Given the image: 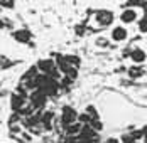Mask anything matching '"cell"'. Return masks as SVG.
<instances>
[{"label":"cell","instance_id":"obj_5","mask_svg":"<svg viewBox=\"0 0 147 143\" xmlns=\"http://www.w3.org/2000/svg\"><path fill=\"white\" fill-rule=\"evenodd\" d=\"M110 37H112L113 42H123L129 37V29L125 25H115L112 29V32H110Z\"/></svg>","mask_w":147,"mask_h":143},{"label":"cell","instance_id":"obj_17","mask_svg":"<svg viewBox=\"0 0 147 143\" xmlns=\"http://www.w3.org/2000/svg\"><path fill=\"white\" fill-rule=\"evenodd\" d=\"M103 143H120V140L118 138H107Z\"/></svg>","mask_w":147,"mask_h":143},{"label":"cell","instance_id":"obj_13","mask_svg":"<svg viewBox=\"0 0 147 143\" xmlns=\"http://www.w3.org/2000/svg\"><path fill=\"white\" fill-rule=\"evenodd\" d=\"M137 22H139V24H137L139 32L147 34V15H146V17H139V20H137Z\"/></svg>","mask_w":147,"mask_h":143},{"label":"cell","instance_id":"obj_12","mask_svg":"<svg viewBox=\"0 0 147 143\" xmlns=\"http://www.w3.org/2000/svg\"><path fill=\"white\" fill-rule=\"evenodd\" d=\"M53 120H54V113L53 111H44L41 114V125L44 130H51L53 128Z\"/></svg>","mask_w":147,"mask_h":143},{"label":"cell","instance_id":"obj_2","mask_svg":"<svg viewBox=\"0 0 147 143\" xmlns=\"http://www.w3.org/2000/svg\"><path fill=\"white\" fill-rule=\"evenodd\" d=\"M118 20L123 24V25H130L134 22H137L139 20V12L135 10V7H125L120 15H118Z\"/></svg>","mask_w":147,"mask_h":143},{"label":"cell","instance_id":"obj_8","mask_svg":"<svg viewBox=\"0 0 147 143\" xmlns=\"http://www.w3.org/2000/svg\"><path fill=\"white\" fill-rule=\"evenodd\" d=\"M12 37H14L15 42H19V44H29L30 39H32V34L27 29H19V30L12 32Z\"/></svg>","mask_w":147,"mask_h":143},{"label":"cell","instance_id":"obj_11","mask_svg":"<svg viewBox=\"0 0 147 143\" xmlns=\"http://www.w3.org/2000/svg\"><path fill=\"white\" fill-rule=\"evenodd\" d=\"M81 128H83V125H81L80 121H74V123H69L68 126H64V131H66L68 136L73 138V136H78V135H80Z\"/></svg>","mask_w":147,"mask_h":143},{"label":"cell","instance_id":"obj_7","mask_svg":"<svg viewBox=\"0 0 147 143\" xmlns=\"http://www.w3.org/2000/svg\"><path fill=\"white\" fill-rule=\"evenodd\" d=\"M26 104H27V98H26V96H22V94H19V93H14V94L10 96V108H12V111L19 113Z\"/></svg>","mask_w":147,"mask_h":143},{"label":"cell","instance_id":"obj_14","mask_svg":"<svg viewBox=\"0 0 147 143\" xmlns=\"http://www.w3.org/2000/svg\"><path fill=\"white\" fill-rule=\"evenodd\" d=\"M0 9H3V10L15 9V0H0Z\"/></svg>","mask_w":147,"mask_h":143},{"label":"cell","instance_id":"obj_10","mask_svg":"<svg viewBox=\"0 0 147 143\" xmlns=\"http://www.w3.org/2000/svg\"><path fill=\"white\" fill-rule=\"evenodd\" d=\"M127 74H129V78H132V79H139V78H144V76H146V69L142 67V64H134V66L129 67Z\"/></svg>","mask_w":147,"mask_h":143},{"label":"cell","instance_id":"obj_16","mask_svg":"<svg viewBox=\"0 0 147 143\" xmlns=\"http://www.w3.org/2000/svg\"><path fill=\"white\" fill-rule=\"evenodd\" d=\"M9 66H12V62H10V59H5V57H0V67H2V69H5V67H9Z\"/></svg>","mask_w":147,"mask_h":143},{"label":"cell","instance_id":"obj_21","mask_svg":"<svg viewBox=\"0 0 147 143\" xmlns=\"http://www.w3.org/2000/svg\"><path fill=\"white\" fill-rule=\"evenodd\" d=\"M127 143H139L137 140H132V142H127Z\"/></svg>","mask_w":147,"mask_h":143},{"label":"cell","instance_id":"obj_19","mask_svg":"<svg viewBox=\"0 0 147 143\" xmlns=\"http://www.w3.org/2000/svg\"><path fill=\"white\" fill-rule=\"evenodd\" d=\"M69 143H90V142H85V140H81V138H78V140H74V142H69Z\"/></svg>","mask_w":147,"mask_h":143},{"label":"cell","instance_id":"obj_18","mask_svg":"<svg viewBox=\"0 0 147 143\" xmlns=\"http://www.w3.org/2000/svg\"><path fill=\"white\" fill-rule=\"evenodd\" d=\"M96 44H98V45H103V47H107V45H108V42H107L105 39H98V41H96Z\"/></svg>","mask_w":147,"mask_h":143},{"label":"cell","instance_id":"obj_9","mask_svg":"<svg viewBox=\"0 0 147 143\" xmlns=\"http://www.w3.org/2000/svg\"><path fill=\"white\" fill-rule=\"evenodd\" d=\"M130 61L134 64H144L147 61V52L142 47H135L130 51Z\"/></svg>","mask_w":147,"mask_h":143},{"label":"cell","instance_id":"obj_3","mask_svg":"<svg viewBox=\"0 0 147 143\" xmlns=\"http://www.w3.org/2000/svg\"><path fill=\"white\" fill-rule=\"evenodd\" d=\"M46 101H47V94L42 93L41 89H34V93H30L29 96V103L34 110H41L46 104Z\"/></svg>","mask_w":147,"mask_h":143},{"label":"cell","instance_id":"obj_22","mask_svg":"<svg viewBox=\"0 0 147 143\" xmlns=\"http://www.w3.org/2000/svg\"><path fill=\"white\" fill-rule=\"evenodd\" d=\"M146 10H147V7H146Z\"/></svg>","mask_w":147,"mask_h":143},{"label":"cell","instance_id":"obj_20","mask_svg":"<svg viewBox=\"0 0 147 143\" xmlns=\"http://www.w3.org/2000/svg\"><path fill=\"white\" fill-rule=\"evenodd\" d=\"M144 143H147V131H146V135H144Z\"/></svg>","mask_w":147,"mask_h":143},{"label":"cell","instance_id":"obj_6","mask_svg":"<svg viewBox=\"0 0 147 143\" xmlns=\"http://www.w3.org/2000/svg\"><path fill=\"white\" fill-rule=\"evenodd\" d=\"M78 138H81V140H85V142H90V143H95L98 140V131L93 130L90 125H83V128L80 131Z\"/></svg>","mask_w":147,"mask_h":143},{"label":"cell","instance_id":"obj_1","mask_svg":"<svg viewBox=\"0 0 147 143\" xmlns=\"http://www.w3.org/2000/svg\"><path fill=\"white\" fill-rule=\"evenodd\" d=\"M93 19L100 27H110L115 22V14L110 9H98L93 15Z\"/></svg>","mask_w":147,"mask_h":143},{"label":"cell","instance_id":"obj_15","mask_svg":"<svg viewBox=\"0 0 147 143\" xmlns=\"http://www.w3.org/2000/svg\"><path fill=\"white\" fill-rule=\"evenodd\" d=\"M64 57H66V61H68V62H69L73 67H76V69L80 67V62H81V59H80L78 56H64Z\"/></svg>","mask_w":147,"mask_h":143},{"label":"cell","instance_id":"obj_4","mask_svg":"<svg viewBox=\"0 0 147 143\" xmlns=\"http://www.w3.org/2000/svg\"><path fill=\"white\" fill-rule=\"evenodd\" d=\"M74 121H78L76 110L71 108V106H64L61 110V123H63V126H68L69 123H74Z\"/></svg>","mask_w":147,"mask_h":143}]
</instances>
